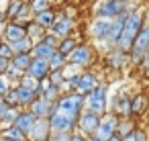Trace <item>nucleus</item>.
I'll return each instance as SVG.
<instances>
[{"instance_id": "obj_2", "label": "nucleus", "mask_w": 149, "mask_h": 141, "mask_svg": "<svg viewBox=\"0 0 149 141\" xmlns=\"http://www.w3.org/2000/svg\"><path fill=\"white\" fill-rule=\"evenodd\" d=\"M82 100H84L82 94H68L57 102V112L72 119V121H76V117L80 112V106H82Z\"/></svg>"}, {"instance_id": "obj_42", "label": "nucleus", "mask_w": 149, "mask_h": 141, "mask_svg": "<svg viewBox=\"0 0 149 141\" xmlns=\"http://www.w3.org/2000/svg\"><path fill=\"white\" fill-rule=\"evenodd\" d=\"M6 92V82H4V78H0V94H4Z\"/></svg>"}, {"instance_id": "obj_6", "label": "nucleus", "mask_w": 149, "mask_h": 141, "mask_svg": "<svg viewBox=\"0 0 149 141\" xmlns=\"http://www.w3.org/2000/svg\"><path fill=\"white\" fill-rule=\"evenodd\" d=\"M118 127V123H116V119L112 117V114H108V117H104L102 119V123H98V129H96V135L104 141V139H108L110 135H114V129Z\"/></svg>"}, {"instance_id": "obj_46", "label": "nucleus", "mask_w": 149, "mask_h": 141, "mask_svg": "<svg viewBox=\"0 0 149 141\" xmlns=\"http://www.w3.org/2000/svg\"><path fill=\"white\" fill-rule=\"evenodd\" d=\"M2 141H23V139H10V137H4Z\"/></svg>"}, {"instance_id": "obj_30", "label": "nucleus", "mask_w": 149, "mask_h": 141, "mask_svg": "<svg viewBox=\"0 0 149 141\" xmlns=\"http://www.w3.org/2000/svg\"><path fill=\"white\" fill-rule=\"evenodd\" d=\"M0 55H2L4 59H10V57H13L15 53H13L10 45H4V43H2V45H0Z\"/></svg>"}, {"instance_id": "obj_48", "label": "nucleus", "mask_w": 149, "mask_h": 141, "mask_svg": "<svg viewBox=\"0 0 149 141\" xmlns=\"http://www.w3.org/2000/svg\"><path fill=\"white\" fill-rule=\"evenodd\" d=\"M147 53H149V45H147Z\"/></svg>"}, {"instance_id": "obj_7", "label": "nucleus", "mask_w": 149, "mask_h": 141, "mask_svg": "<svg viewBox=\"0 0 149 141\" xmlns=\"http://www.w3.org/2000/svg\"><path fill=\"white\" fill-rule=\"evenodd\" d=\"M104 104H106V90L104 88H94L92 92H90V108H92V112H102L104 110Z\"/></svg>"}, {"instance_id": "obj_10", "label": "nucleus", "mask_w": 149, "mask_h": 141, "mask_svg": "<svg viewBox=\"0 0 149 141\" xmlns=\"http://www.w3.org/2000/svg\"><path fill=\"white\" fill-rule=\"evenodd\" d=\"M98 123H100V119H98V114L96 112H84L82 117H80V129L82 131H86V133H94L96 129H98Z\"/></svg>"}, {"instance_id": "obj_25", "label": "nucleus", "mask_w": 149, "mask_h": 141, "mask_svg": "<svg viewBox=\"0 0 149 141\" xmlns=\"http://www.w3.org/2000/svg\"><path fill=\"white\" fill-rule=\"evenodd\" d=\"M74 49H76V41H74V39H65V41L59 45V49H57V51H59L61 55H68V53H72Z\"/></svg>"}, {"instance_id": "obj_20", "label": "nucleus", "mask_w": 149, "mask_h": 141, "mask_svg": "<svg viewBox=\"0 0 149 141\" xmlns=\"http://www.w3.org/2000/svg\"><path fill=\"white\" fill-rule=\"evenodd\" d=\"M10 49H13V53H29V51L33 49V39L25 35L23 39L10 43Z\"/></svg>"}, {"instance_id": "obj_13", "label": "nucleus", "mask_w": 149, "mask_h": 141, "mask_svg": "<svg viewBox=\"0 0 149 141\" xmlns=\"http://www.w3.org/2000/svg\"><path fill=\"white\" fill-rule=\"evenodd\" d=\"M25 35H27V29L21 27V25H17V23H10V25L6 27V31H4V37H6L8 43H15V41L23 39Z\"/></svg>"}, {"instance_id": "obj_1", "label": "nucleus", "mask_w": 149, "mask_h": 141, "mask_svg": "<svg viewBox=\"0 0 149 141\" xmlns=\"http://www.w3.org/2000/svg\"><path fill=\"white\" fill-rule=\"evenodd\" d=\"M141 29H143V15H141V13H131V15H127V17H125L123 35H120V39H118V45H120L123 49H129Z\"/></svg>"}, {"instance_id": "obj_14", "label": "nucleus", "mask_w": 149, "mask_h": 141, "mask_svg": "<svg viewBox=\"0 0 149 141\" xmlns=\"http://www.w3.org/2000/svg\"><path fill=\"white\" fill-rule=\"evenodd\" d=\"M33 123H35V117L31 114V112H23V114H17V119H15V129H19L21 133H29V129L33 127Z\"/></svg>"}, {"instance_id": "obj_19", "label": "nucleus", "mask_w": 149, "mask_h": 141, "mask_svg": "<svg viewBox=\"0 0 149 141\" xmlns=\"http://www.w3.org/2000/svg\"><path fill=\"white\" fill-rule=\"evenodd\" d=\"M125 17H127V15H120V17H118V21H116L114 25H110V31H108V37H106V39H110L112 43H118V39H120V35H123Z\"/></svg>"}, {"instance_id": "obj_31", "label": "nucleus", "mask_w": 149, "mask_h": 141, "mask_svg": "<svg viewBox=\"0 0 149 141\" xmlns=\"http://www.w3.org/2000/svg\"><path fill=\"white\" fill-rule=\"evenodd\" d=\"M4 137H10V139H23V133L19 131V129H15V127H10L6 133H4Z\"/></svg>"}, {"instance_id": "obj_15", "label": "nucleus", "mask_w": 149, "mask_h": 141, "mask_svg": "<svg viewBox=\"0 0 149 141\" xmlns=\"http://www.w3.org/2000/svg\"><path fill=\"white\" fill-rule=\"evenodd\" d=\"M90 57H92V51H90L88 47H76V49L70 53V59H72L76 66H84V64H88Z\"/></svg>"}, {"instance_id": "obj_38", "label": "nucleus", "mask_w": 149, "mask_h": 141, "mask_svg": "<svg viewBox=\"0 0 149 141\" xmlns=\"http://www.w3.org/2000/svg\"><path fill=\"white\" fill-rule=\"evenodd\" d=\"M8 108H10V106H6L2 100H0V119H4V114L8 112Z\"/></svg>"}, {"instance_id": "obj_5", "label": "nucleus", "mask_w": 149, "mask_h": 141, "mask_svg": "<svg viewBox=\"0 0 149 141\" xmlns=\"http://www.w3.org/2000/svg\"><path fill=\"white\" fill-rule=\"evenodd\" d=\"M27 72H29V78H33L35 82H39V80H43V78L47 76L49 66H47V61H45V59L35 57V59H31V64H29Z\"/></svg>"}, {"instance_id": "obj_27", "label": "nucleus", "mask_w": 149, "mask_h": 141, "mask_svg": "<svg viewBox=\"0 0 149 141\" xmlns=\"http://www.w3.org/2000/svg\"><path fill=\"white\" fill-rule=\"evenodd\" d=\"M31 8H33V13H35V15H37V13H41V10H45V8H47V0H33Z\"/></svg>"}, {"instance_id": "obj_21", "label": "nucleus", "mask_w": 149, "mask_h": 141, "mask_svg": "<svg viewBox=\"0 0 149 141\" xmlns=\"http://www.w3.org/2000/svg\"><path fill=\"white\" fill-rule=\"evenodd\" d=\"M33 51H35V57L45 59V61L55 53V49H53V47H49V45H45L43 41H41V43H37V45H33Z\"/></svg>"}, {"instance_id": "obj_18", "label": "nucleus", "mask_w": 149, "mask_h": 141, "mask_svg": "<svg viewBox=\"0 0 149 141\" xmlns=\"http://www.w3.org/2000/svg\"><path fill=\"white\" fill-rule=\"evenodd\" d=\"M108 31H110V23L106 19H98L94 25H92V35L96 39H106L108 37Z\"/></svg>"}, {"instance_id": "obj_34", "label": "nucleus", "mask_w": 149, "mask_h": 141, "mask_svg": "<svg viewBox=\"0 0 149 141\" xmlns=\"http://www.w3.org/2000/svg\"><path fill=\"white\" fill-rule=\"evenodd\" d=\"M131 127H133L131 123H123V125H120V131H123V135H120V137H125V135L133 133V131H131Z\"/></svg>"}, {"instance_id": "obj_39", "label": "nucleus", "mask_w": 149, "mask_h": 141, "mask_svg": "<svg viewBox=\"0 0 149 141\" xmlns=\"http://www.w3.org/2000/svg\"><path fill=\"white\" fill-rule=\"evenodd\" d=\"M43 43H45V45H49V47H53V49H55V37H51V35H49V37H45V39H43Z\"/></svg>"}, {"instance_id": "obj_24", "label": "nucleus", "mask_w": 149, "mask_h": 141, "mask_svg": "<svg viewBox=\"0 0 149 141\" xmlns=\"http://www.w3.org/2000/svg\"><path fill=\"white\" fill-rule=\"evenodd\" d=\"M63 59H65V55H61L59 51H55L49 59H47V66H49V70H61V66H63Z\"/></svg>"}, {"instance_id": "obj_32", "label": "nucleus", "mask_w": 149, "mask_h": 141, "mask_svg": "<svg viewBox=\"0 0 149 141\" xmlns=\"http://www.w3.org/2000/svg\"><path fill=\"white\" fill-rule=\"evenodd\" d=\"M123 59H125V55H123V53H114V55H110L112 66H123Z\"/></svg>"}, {"instance_id": "obj_11", "label": "nucleus", "mask_w": 149, "mask_h": 141, "mask_svg": "<svg viewBox=\"0 0 149 141\" xmlns=\"http://www.w3.org/2000/svg\"><path fill=\"white\" fill-rule=\"evenodd\" d=\"M76 88H78L80 94H88V92H92V90L96 88V80H94V76H92V74H82V76H78Z\"/></svg>"}, {"instance_id": "obj_8", "label": "nucleus", "mask_w": 149, "mask_h": 141, "mask_svg": "<svg viewBox=\"0 0 149 141\" xmlns=\"http://www.w3.org/2000/svg\"><path fill=\"white\" fill-rule=\"evenodd\" d=\"M29 135L33 141H45L49 135V123L45 119H37V123H33V127L29 129Z\"/></svg>"}, {"instance_id": "obj_36", "label": "nucleus", "mask_w": 149, "mask_h": 141, "mask_svg": "<svg viewBox=\"0 0 149 141\" xmlns=\"http://www.w3.org/2000/svg\"><path fill=\"white\" fill-rule=\"evenodd\" d=\"M141 106H143V100H141V98H137V100L131 104V110H133V112H139V108H141Z\"/></svg>"}, {"instance_id": "obj_44", "label": "nucleus", "mask_w": 149, "mask_h": 141, "mask_svg": "<svg viewBox=\"0 0 149 141\" xmlns=\"http://www.w3.org/2000/svg\"><path fill=\"white\" fill-rule=\"evenodd\" d=\"M88 141H102V139H100V137H98V135H96V133H94V135H92V137H90V139H88Z\"/></svg>"}, {"instance_id": "obj_33", "label": "nucleus", "mask_w": 149, "mask_h": 141, "mask_svg": "<svg viewBox=\"0 0 149 141\" xmlns=\"http://www.w3.org/2000/svg\"><path fill=\"white\" fill-rule=\"evenodd\" d=\"M49 82L57 86V84L61 82V72H59V70H53V74H51V78H49Z\"/></svg>"}, {"instance_id": "obj_29", "label": "nucleus", "mask_w": 149, "mask_h": 141, "mask_svg": "<svg viewBox=\"0 0 149 141\" xmlns=\"http://www.w3.org/2000/svg\"><path fill=\"white\" fill-rule=\"evenodd\" d=\"M31 35L41 37V35H43V27H39L37 23H35V25H31V27H29V31H27V37H31Z\"/></svg>"}, {"instance_id": "obj_16", "label": "nucleus", "mask_w": 149, "mask_h": 141, "mask_svg": "<svg viewBox=\"0 0 149 141\" xmlns=\"http://www.w3.org/2000/svg\"><path fill=\"white\" fill-rule=\"evenodd\" d=\"M49 110H51V102L49 100H45V98H37V100H33V117L35 119H43L45 114H49Z\"/></svg>"}, {"instance_id": "obj_4", "label": "nucleus", "mask_w": 149, "mask_h": 141, "mask_svg": "<svg viewBox=\"0 0 149 141\" xmlns=\"http://www.w3.org/2000/svg\"><path fill=\"white\" fill-rule=\"evenodd\" d=\"M147 45H149V29H141L131 45L133 47V61H141L147 55Z\"/></svg>"}, {"instance_id": "obj_9", "label": "nucleus", "mask_w": 149, "mask_h": 141, "mask_svg": "<svg viewBox=\"0 0 149 141\" xmlns=\"http://www.w3.org/2000/svg\"><path fill=\"white\" fill-rule=\"evenodd\" d=\"M72 125H74V121H72V119H68V117L59 114L57 110H55V112H51V119H49V129H53V131H68Z\"/></svg>"}, {"instance_id": "obj_28", "label": "nucleus", "mask_w": 149, "mask_h": 141, "mask_svg": "<svg viewBox=\"0 0 149 141\" xmlns=\"http://www.w3.org/2000/svg\"><path fill=\"white\" fill-rule=\"evenodd\" d=\"M129 108H131V104H129V100H127V98L116 100V110H118V112H129Z\"/></svg>"}, {"instance_id": "obj_41", "label": "nucleus", "mask_w": 149, "mask_h": 141, "mask_svg": "<svg viewBox=\"0 0 149 141\" xmlns=\"http://www.w3.org/2000/svg\"><path fill=\"white\" fill-rule=\"evenodd\" d=\"M6 68H8V59H4L2 55H0V72H4Z\"/></svg>"}, {"instance_id": "obj_40", "label": "nucleus", "mask_w": 149, "mask_h": 141, "mask_svg": "<svg viewBox=\"0 0 149 141\" xmlns=\"http://www.w3.org/2000/svg\"><path fill=\"white\" fill-rule=\"evenodd\" d=\"M135 141H147V135L143 131H135Z\"/></svg>"}, {"instance_id": "obj_26", "label": "nucleus", "mask_w": 149, "mask_h": 141, "mask_svg": "<svg viewBox=\"0 0 149 141\" xmlns=\"http://www.w3.org/2000/svg\"><path fill=\"white\" fill-rule=\"evenodd\" d=\"M23 13V2H21V0H15V2L10 4V8H8V17H19Z\"/></svg>"}, {"instance_id": "obj_3", "label": "nucleus", "mask_w": 149, "mask_h": 141, "mask_svg": "<svg viewBox=\"0 0 149 141\" xmlns=\"http://www.w3.org/2000/svg\"><path fill=\"white\" fill-rule=\"evenodd\" d=\"M127 13V2L123 0H106V2L98 8V17L100 19H108V17H120Z\"/></svg>"}, {"instance_id": "obj_43", "label": "nucleus", "mask_w": 149, "mask_h": 141, "mask_svg": "<svg viewBox=\"0 0 149 141\" xmlns=\"http://www.w3.org/2000/svg\"><path fill=\"white\" fill-rule=\"evenodd\" d=\"M104 141H120V135H110V137L104 139Z\"/></svg>"}, {"instance_id": "obj_47", "label": "nucleus", "mask_w": 149, "mask_h": 141, "mask_svg": "<svg viewBox=\"0 0 149 141\" xmlns=\"http://www.w3.org/2000/svg\"><path fill=\"white\" fill-rule=\"evenodd\" d=\"M147 74H149V57H147Z\"/></svg>"}, {"instance_id": "obj_17", "label": "nucleus", "mask_w": 149, "mask_h": 141, "mask_svg": "<svg viewBox=\"0 0 149 141\" xmlns=\"http://www.w3.org/2000/svg\"><path fill=\"white\" fill-rule=\"evenodd\" d=\"M70 27H72V23H70L68 17H61V19L53 21V25H51V29H53V37H65V35L70 33Z\"/></svg>"}, {"instance_id": "obj_37", "label": "nucleus", "mask_w": 149, "mask_h": 141, "mask_svg": "<svg viewBox=\"0 0 149 141\" xmlns=\"http://www.w3.org/2000/svg\"><path fill=\"white\" fill-rule=\"evenodd\" d=\"M17 119V110L15 108H8V112L4 114V121H15Z\"/></svg>"}, {"instance_id": "obj_49", "label": "nucleus", "mask_w": 149, "mask_h": 141, "mask_svg": "<svg viewBox=\"0 0 149 141\" xmlns=\"http://www.w3.org/2000/svg\"><path fill=\"white\" fill-rule=\"evenodd\" d=\"M123 2H125V0H123Z\"/></svg>"}, {"instance_id": "obj_45", "label": "nucleus", "mask_w": 149, "mask_h": 141, "mask_svg": "<svg viewBox=\"0 0 149 141\" xmlns=\"http://www.w3.org/2000/svg\"><path fill=\"white\" fill-rule=\"evenodd\" d=\"M70 141H84L80 135H74V137H70Z\"/></svg>"}, {"instance_id": "obj_12", "label": "nucleus", "mask_w": 149, "mask_h": 141, "mask_svg": "<svg viewBox=\"0 0 149 141\" xmlns=\"http://www.w3.org/2000/svg\"><path fill=\"white\" fill-rule=\"evenodd\" d=\"M15 96H17V104H29V102H33L35 98H37V92L33 90V88H27V86H19L17 90H15Z\"/></svg>"}, {"instance_id": "obj_35", "label": "nucleus", "mask_w": 149, "mask_h": 141, "mask_svg": "<svg viewBox=\"0 0 149 141\" xmlns=\"http://www.w3.org/2000/svg\"><path fill=\"white\" fill-rule=\"evenodd\" d=\"M53 141H70V137L65 135V131H57V135L53 137Z\"/></svg>"}, {"instance_id": "obj_23", "label": "nucleus", "mask_w": 149, "mask_h": 141, "mask_svg": "<svg viewBox=\"0 0 149 141\" xmlns=\"http://www.w3.org/2000/svg\"><path fill=\"white\" fill-rule=\"evenodd\" d=\"M29 64H31L29 53H15V55H13V66H15L19 72L27 70V68H29Z\"/></svg>"}, {"instance_id": "obj_22", "label": "nucleus", "mask_w": 149, "mask_h": 141, "mask_svg": "<svg viewBox=\"0 0 149 141\" xmlns=\"http://www.w3.org/2000/svg\"><path fill=\"white\" fill-rule=\"evenodd\" d=\"M53 21H55V15H53L49 8H45V10L37 13V25H39V27H51V25H53Z\"/></svg>"}]
</instances>
